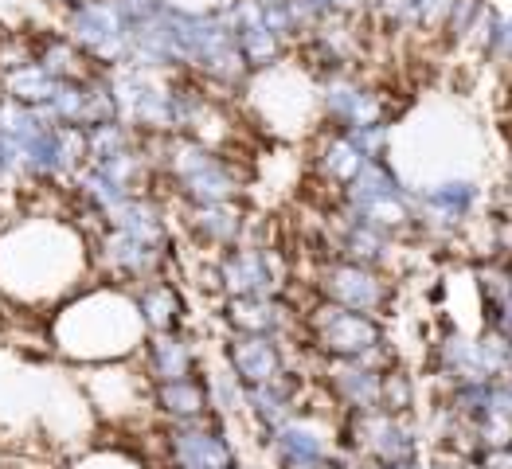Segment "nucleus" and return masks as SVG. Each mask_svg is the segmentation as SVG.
<instances>
[{"label":"nucleus","mask_w":512,"mask_h":469,"mask_svg":"<svg viewBox=\"0 0 512 469\" xmlns=\"http://www.w3.org/2000/svg\"><path fill=\"white\" fill-rule=\"evenodd\" d=\"M329 298H333V305L352 309V313H372L387 298V290L368 266L352 262V266H333L329 270Z\"/></svg>","instance_id":"obj_1"},{"label":"nucleus","mask_w":512,"mask_h":469,"mask_svg":"<svg viewBox=\"0 0 512 469\" xmlns=\"http://www.w3.org/2000/svg\"><path fill=\"white\" fill-rule=\"evenodd\" d=\"M423 200L442 215H466L473 208V200H477V188L470 180H442V184L430 188Z\"/></svg>","instance_id":"obj_2"},{"label":"nucleus","mask_w":512,"mask_h":469,"mask_svg":"<svg viewBox=\"0 0 512 469\" xmlns=\"http://www.w3.org/2000/svg\"><path fill=\"white\" fill-rule=\"evenodd\" d=\"M450 0H407V28H442Z\"/></svg>","instance_id":"obj_3"},{"label":"nucleus","mask_w":512,"mask_h":469,"mask_svg":"<svg viewBox=\"0 0 512 469\" xmlns=\"http://www.w3.org/2000/svg\"><path fill=\"white\" fill-rule=\"evenodd\" d=\"M501 55H512V16H505L501 24Z\"/></svg>","instance_id":"obj_4"}]
</instances>
